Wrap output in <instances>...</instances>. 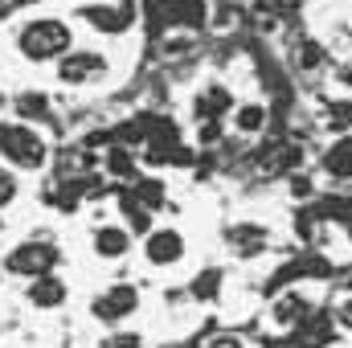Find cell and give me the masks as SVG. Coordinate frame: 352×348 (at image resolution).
Listing matches in <instances>:
<instances>
[{"mask_svg": "<svg viewBox=\"0 0 352 348\" xmlns=\"http://www.w3.org/2000/svg\"><path fill=\"white\" fill-rule=\"evenodd\" d=\"M78 21L90 25L94 33H102V37H123V33L135 29L140 8L131 0H98V4H82L78 8Z\"/></svg>", "mask_w": 352, "mask_h": 348, "instance_id": "cell-4", "label": "cell"}, {"mask_svg": "<svg viewBox=\"0 0 352 348\" xmlns=\"http://www.w3.org/2000/svg\"><path fill=\"white\" fill-rule=\"evenodd\" d=\"M135 312H140V287H135V283H111L107 291H98V295L90 299V316H94L98 324H107V328L127 324Z\"/></svg>", "mask_w": 352, "mask_h": 348, "instance_id": "cell-6", "label": "cell"}, {"mask_svg": "<svg viewBox=\"0 0 352 348\" xmlns=\"http://www.w3.org/2000/svg\"><path fill=\"white\" fill-rule=\"evenodd\" d=\"M16 50L25 62H62L74 50V29L62 17H29L16 29Z\"/></svg>", "mask_w": 352, "mask_h": 348, "instance_id": "cell-1", "label": "cell"}, {"mask_svg": "<svg viewBox=\"0 0 352 348\" xmlns=\"http://www.w3.org/2000/svg\"><path fill=\"white\" fill-rule=\"evenodd\" d=\"M66 299H70V287H66V279L58 270L41 274V279H29V287H25V303L33 312H58Z\"/></svg>", "mask_w": 352, "mask_h": 348, "instance_id": "cell-10", "label": "cell"}, {"mask_svg": "<svg viewBox=\"0 0 352 348\" xmlns=\"http://www.w3.org/2000/svg\"><path fill=\"white\" fill-rule=\"evenodd\" d=\"M217 291H221V270H217V266L201 270V274L188 283V295H192L197 303H213V299H217Z\"/></svg>", "mask_w": 352, "mask_h": 348, "instance_id": "cell-17", "label": "cell"}, {"mask_svg": "<svg viewBox=\"0 0 352 348\" xmlns=\"http://www.w3.org/2000/svg\"><path fill=\"white\" fill-rule=\"evenodd\" d=\"M0 279H4V274H0Z\"/></svg>", "mask_w": 352, "mask_h": 348, "instance_id": "cell-26", "label": "cell"}, {"mask_svg": "<svg viewBox=\"0 0 352 348\" xmlns=\"http://www.w3.org/2000/svg\"><path fill=\"white\" fill-rule=\"evenodd\" d=\"M316 316V303H311V295L303 291V287H287V291H278L274 299H270V324L278 328V332H295L299 324H307Z\"/></svg>", "mask_w": 352, "mask_h": 348, "instance_id": "cell-8", "label": "cell"}, {"mask_svg": "<svg viewBox=\"0 0 352 348\" xmlns=\"http://www.w3.org/2000/svg\"><path fill=\"white\" fill-rule=\"evenodd\" d=\"M21 197V180H16V168H8V164H0V213L12 205Z\"/></svg>", "mask_w": 352, "mask_h": 348, "instance_id": "cell-19", "label": "cell"}, {"mask_svg": "<svg viewBox=\"0 0 352 348\" xmlns=\"http://www.w3.org/2000/svg\"><path fill=\"white\" fill-rule=\"evenodd\" d=\"M320 173L336 184H352V131H340L320 152Z\"/></svg>", "mask_w": 352, "mask_h": 348, "instance_id": "cell-11", "label": "cell"}, {"mask_svg": "<svg viewBox=\"0 0 352 348\" xmlns=\"http://www.w3.org/2000/svg\"><path fill=\"white\" fill-rule=\"evenodd\" d=\"M12 4H25V8H29V4H41V0H12Z\"/></svg>", "mask_w": 352, "mask_h": 348, "instance_id": "cell-24", "label": "cell"}, {"mask_svg": "<svg viewBox=\"0 0 352 348\" xmlns=\"http://www.w3.org/2000/svg\"><path fill=\"white\" fill-rule=\"evenodd\" d=\"M205 348H246V340L238 336V332H217V336H209Z\"/></svg>", "mask_w": 352, "mask_h": 348, "instance_id": "cell-21", "label": "cell"}, {"mask_svg": "<svg viewBox=\"0 0 352 348\" xmlns=\"http://www.w3.org/2000/svg\"><path fill=\"white\" fill-rule=\"evenodd\" d=\"M230 123H234L238 135L254 140V135H263L266 127H270V107L258 102V98H246V102H238V107L230 111Z\"/></svg>", "mask_w": 352, "mask_h": 348, "instance_id": "cell-14", "label": "cell"}, {"mask_svg": "<svg viewBox=\"0 0 352 348\" xmlns=\"http://www.w3.org/2000/svg\"><path fill=\"white\" fill-rule=\"evenodd\" d=\"M291 193L295 197H311V180L307 176H291Z\"/></svg>", "mask_w": 352, "mask_h": 348, "instance_id": "cell-23", "label": "cell"}, {"mask_svg": "<svg viewBox=\"0 0 352 348\" xmlns=\"http://www.w3.org/2000/svg\"><path fill=\"white\" fill-rule=\"evenodd\" d=\"M192 115L201 119V123H221L234 107H238V98H234V90L230 87H221V83H209V87L201 90L197 98H192Z\"/></svg>", "mask_w": 352, "mask_h": 348, "instance_id": "cell-13", "label": "cell"}, {"mask_svg": "<svg viewBox=\"0 0 352 348\" xmlns=\"http://www.w3.org/2000/svg\"><path fill=\"white\" fill-rule=\"evenodd\" d=\"M16 115H21V123H50L54 119V111H50V98L45 94H37V90H29V94H16Z\"/></svg>", "mask_w": 352, "mask_h": 348, "instance_id": "cell-16", "label": "cell"}, {"mask_svg": "<svg viewBox=\"0 0 352 348\" xmlns=\"http://www.w3.org/2000/svg\"><path fill=\"white\" fill-rule=\"evenodd\" d=\"M107 348H148V345H144L140 332H115V336L107 340Z\"/></svg>", "mask_w": 352, "mask_h": 348, "instance_id": "cell-22", "label": "cell"}, {"mask_svg": "<svg viewBox=\"0 0 352 348\" xmlns=\"http://www.w3.org/2000/svg\"><path fill=\"white\" fill-rule=\"evenodd\" d=\"M349 246H352V226H349Z\"/></svg>", "mask_w": 352, "mask_h": 348, "instance_id": "cell-25", "label": "cell"}, {"mask_svg": "<svg viewBox=\"0 0 352 348\" xmlns=\"http://www.w3.org/2000/svg\"><path fill=\"white\" fill-rule=\"evenodd\" d=\"M107 173L115 176V180H135V176H140V164H135V156H131L123 144H115V148L107 152Z\"/></svg>", "mask_w": 352, "mask_h": 348, "instance_id": "cell-18", "label": "cell"}, {"mask_svg": "<svg viewBox=\"0 0 352 348\" xmlns=\"http://www.w3.org/2000/svg\"><path fill=\"white\" fill-rule=\"evenodd\" d=\"M184 259H188V238L176 226H152L144 234V262L148 266L168 270V266H180Z\"/></svg>", "mask_w": 352, "mask_h": 348, "instance_id": "cell-7", "label": "cell"}, {"mask_svg": "<svg viewBox=\"0 0 352 348\" xmlns=\"http://www.w3.org/2000/svg\"><path fill=\"white\" fill-rule=\"evenodd\" d=\"M226 246L238 254V259H258L266 246H270V230L258 221H238L226 230Z\"/></svg>", "mask_w": 352, "mask_h": 348, "instance_id": "cell-12", "label": "cell"}, {"mask_svg": "<svg viewBox=\"0 0 352 348\" xmlns=\"http://www.w3.org/2000/svg\"><path fill=\"white\" fill-rule=\"evenodd\" d=\"M164 17L173 21L176 29H205L209 25V0H164Z\"/></svg>", "mask_w": 352, "mask_h": 348, "instance_id": "cell-15", "label": "cell"}, {"mask_svg": "<svg viewBox=\"0 0 352 348\" xmlns=\"http://www.w3.org/2000/svg\"><path fill=\"white\" fill-rule=\"evenodd\" d=\"M107 74H111V58L102 50H90V45H74L58 62V83L62 87H90V83H102Z\"/></svg>", "mask_w": 352, "mask_h": 348, "instance_id": "cell-5", "label": "cell"}, {"mask_svg": "<svg viewBox=\"0 0 352 348\" xmlns=\"http://www.w3.org/2000/svg\"><path fill=\"white\" fill-rule=\"evenodd\" d=\"M131 242H135V234L123 221H107V226H98L90 234V250H94V259H102V262L127 259L131 254Z\"/></svg>", "mask_w": 352, "mask_h": 348, "instance_id": "cell-9", "label": "cell"}, {"mask_svg": "<svg viewBox=\"0 0 352 348\" xmlns=\"http://www.w3.org/2000/svg\"><path fill=\"white\" fill-rule=\"evenodd\" d=\"M62 266V246L50 238H25L4 254V274L12 279H41Z\"/></svg>", "mask_w": 352, "mask_h": 348, "instance_id": "cell-3", "label": "cell"}, {"mask_svg": "<svg viewBox=\"0 0 352 348\" xmlns=\"http://www.w3.org/2000/svg\"><path fill=\"white\" fill-rule=\"evenodd\" d=\"M332 324H336L344 336H352V295H340V299L332 303Z\"/></svg>", "mask_w": 352, "mask_h": 348, "instance_id": "cell-20", "label": "cell"}, {"mask_svg": "<svg viewBox=\"0 0 352 348\" xmlns=\"http://www.w3.org/2000/svg\"><path fill=\"white\" fill-rule=\"evenodd\" d=\"M0 156L16 173H41L50 164V144L29 123H0Z\"/></svg>", "mask_w": 352, "mask_h": 348, "instance_id": "cell-2", "label": "cell"}]
</instances>
